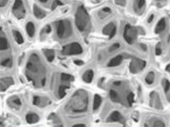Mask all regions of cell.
I'll list each match as a JSON object with an SVG mask.
<instances>
[{"label":"cell","instance_id":"obj_38","mask_svg":"<svg viewBox=\"0 0 170 127\" xmlns=\"http://www.w3.org/2000/svg\"><path fill=\"white\" fill-rule=\"evenodd\" d=\"M155 54L157 56H160L162 54V50L159 46H157L155 50Z\"/></svg>","mask_w":170,"mask_h":127},{"label":"cell","instance_id":"obj_37","mask_svg":"<svg viewBox=\"0 0 170 127\" xmlns=\"http://www.w3.org/2000/svg\"><path fill=\"white\" fill-rule=\"evenodd\" d=\"M154 126L156 127H165V125L164 122L161 121H157L155 122Z\"/></svg>","mask_w":170,"mask_h":127},{"label":"cell","instance_id":"obj_35","mask_svg":"<svg viewBox=\"0 0 170 127\" xmlns=\"http://www.w3.org/2000/svg\"><path fill=\"white\" fill-rule=\"evenodd\" d=\"M119 47H120V45H119V43L114 44H113V45L110 47L109 51H114L115 50H116L117 49H118Z\"/></svg>","mask_w":170,"mask_h":127},{"label":"cell","instance_id":"obj_19","mask_svg":"<svg viewBox=\"0 0 170 127\" xmlns=\"http://www.w3.org/2000/svg\"><path fill=\"white\" fill-rule=\"evenodd\" d=\"M122 60H123L122 56L121 55H118L110 60L109 63L107 64V66L109 67L118 66L121 64Z\"/></svg>","mask_w":170,"mask_h":127},{"label":"cell","instance_id":"obj_24","mask_svg":"<svg viewBox=\"0 0 170 127\" xmlns=\"http://www.w3.org/2000/svg\"><path fill=\"white\" fill-rule=\"evenodd\" d=\"M13 36L15 41L18 44H22L24 42V39L21 33L18 30H13L12 31Z\"/></svg>","mask_w":170,"mask_h":127},{"label":"cell","instance_id":"obj_20","mask_svg":"<svg viewBox=\"0 0 170 127\" xmlns=\"http://www.w3.org/2000/svg\"><path fill=\"white\" fill-rule=\"evenodd\" d=\"M166 26V23L165 18H161L156 26L155 29V33H161V32H162L165 30Z\"/></svg>","mask_w":170,"mask_h":127},{"label":"cell","instance_id":"obj_30","mask_svg":"<svg viewBox=\"0 0 170 127\" xmlns=\"http://www.w3.org/2000/svg\"><path fill=\"white\" fill-rule=\"evenodd\" d=\"M61 79L63 82H69V81H73L74 79L72 75L64 73L61 74Z\"/></svg>","mask_w":170,"mask_h":127},{"label":"cell","instance_id":"obj_29","mask_svg":"<svg viewBox=\"0 0 170 127\" xmlns=\"http://www.w3.org/2000/svg\"><path fill=\"white\" fill-rule=\"evenodd\" d=\"M51 31V28L50 27V25H46L45 27L43 28V30H41V33H40L41 39H44L45 36H46L47 35H48L50 33Z\"/></svg>","mask_w":170,"mask_h":127},{"label":"cell","instance_id":"obj_25","mask_svg":"<svg viewBox=\"0 0 170 127\" xmlns=\"http://www.w3.org/2000/svg\"><path fill=\"white\" fill-rule=\"evenodd\" d=\"M102 102V98L101 97L98 95V94H95L94 97V102H93V109L94 110H96L99 108V107L100 106Z\"/></svg>","mask_w":170,"mask_h":127},{"label":"cell","instance_id":"obj_11","mask_svg":"<svg viewBox=\"0 0 170 127\" xmlns=\"http://www.w3.org/2000/svg\"><path fill=\"white\" fill-rule=\"evenodd\" d=\"M150 97V103L151 106L155 107V109H162L161 101L157 93H156L155 91H152L151 93Z\"/></svg>","mask_w":170,"mask_h":127},{"label":"cell","instance_id":"obj_41","mask_svg":"<svg viewBox=\"0 0 170 127\" xmlns=\"http://www.w3.org/2000/svg\"><path fill=\"white\" fill-rule=\"evenodd\" d=\"M73 127H85V124H76L73 125Z\"/></svg>","mask_w":170,"mask_h":127},{"label":"cell","instance_id":"obj_6","mask_svg":"<svg viewBox=\"0 0 170 127\" xmlns=\"http://www.w3.org/2000/svg\"><path fill=\"white\" fill-rule=\"evenodd\" d=\"M12 13L15 18L23 19L26 15V10L21 0H15L12 7Z\"/></svg>","mask_w":170,"mask_h":127},{"label":"cell","instance_id":"obj_16","mask_svg":"<svg viewBox=\"0 0 170 127\" xmlns=\"http://www.w3.org/2000/svg\"><path fill=\"white\" fill-rule=\"evenodd\" d=\"M26 121L29 124H34L38 122L39 121L40 118L39 116L34 112H29L25 117Z\"/></svg>","mask_w":170,"mask_h":127},{"label":"cell","instance_id":"obj_32","mask_svg":"<svg viewBox=\"0 0 170 127\" xmlns=\"http://www.w3.org/2000/svg\"><path fill=\"white\" fill-rule=\"evenodd\" d=\"M162 85L164 86V90L165 93H167L170 88V82L167 80V79H164L162 82Z\"/></svg>","mask_w":170,"mask_h":127},{"label":"cell","instance_id":"obj_12","mask_svg":"<svg viewBox=\"0 0 170 127\" xmlns=\"http://www.w3.org/2000/svg\"><path fill=\"white\" fill-rule=\"evenodd\" d=\"M145 7V0H134L133 3V9L136 13L142 15L144 12Z\"/></svg>","mask_w":170,"mask_h":127},{"label":"cell","instance_id":"obj_4","mask_svg":"<svg viewBox=\"0 0 170 127\" xmlns=\"http://www.w3.org/2000/svg\"><path fill=\"white\" fill-rule=\"evenodd\" d=\"M138 35V31L137 28L132 26L129 24H127L125 26L123 37L128 44L132 45L137 39Z\"/></svg>","mask_w":170,"mask_h":127},{"label":"cell","instance_id":"obj_43","mask_svg":"<svg viewBox=\"0 0 170 127\" xmlns=\"http://www.w3.org/2000/svg\"><path fill=\"white\" fill-rule=\"evenodd\" d=\"M166 70L168 72H170V64H168V65H167L166 67Z\"/></svg>","mask_w":170,"mask_h":127},{"label":"cell","instance_id":"obj_28","mask_svg":"<svg viewBox=\"0 0 170 127\" xmlns=\"http://www.w3.org/2000/svg\"><path fill=\"white\" fill-rule=\"evenodd\" d=\"M155 79V73L152 71H151L146 76L145 82L148 84L151 85L154 82Z\"/></svg>","mask_w":170,"mask_h":127},{"label":"cell","instance_id":"obj_3","mask_svg":"<svg viewBox=\"0 0 170 127\" xmlns=\"http://www.w3.org/2000/svg\"><path fill=\"white\" fill-rule=\"evenodd\" d=\"M56 33L58 38L64 39L72 34V27L68 20H61L56 23Z\"/></svg>","mask_w":170,"mask_h":127},{"label":"cell","instance_id":"obj_18","mask_svg":"<svg viewBox=\"0 0 170 127\" xmlns=\"http://www.w3.org/2000/svg\"><path fill=\"white\" fill-rule=\"evenodd\" d=\"M94 78V72L92 70H86L82 76V79L86 83H91Z\"/></svg>","mask_w":170,"mask_h":127},{"label":"cell","instance_id":"obj_45","mask_svg":"<svg viewBox=\"0 0 170 127\" xmlns=\"http://www.w3.org/2000/svg\"><path fill=\"white\" fill-rule=\"evenodd\" d=\"M40 2L43 3H45L48 1V0H39Z\"/></svg>","mask_w":170,"mask_h":127},{"label":"cell","instance_id":"obj_13","mask_svg":"<svg viewBox=\"0 0 170 127\" xmlns=\"http://www.w3.org/2000/svg\"><path fill=\"white\" fill-rule=\"evenodd\" d=\"M9 47V42L3 30L0 27V51H5Z\"/></svg>","mask_w":170,"mask_h":127},{"label":"cell","instance_id":"obj_22","mask_svg":"<svg viewBox=\"0 0 170 127\" xmlns=\"http://www.w3.org/2000/svg\"><path fill=\"white\" fill-rule=\"evenodd\" d=\"M44 54L47 60L50 62H52L54 60L55 57V53L54 50L52 49H45L43 50Z\"/></svg>","mask_w":170,"mask_h":127},{"label":"cell","instance_id":"obj_42","mask_svg":"<svg viewBox=\"0 0 170 127\" xmlns=\"http://www.w3.org/2000/svg\"><path fill=\"white\" fill-rule=\"evenodd\" d=\"M140 46H141V47L142 48V49H143L144 50H146V49H147V47H146V46L145 45V44H141L140 45Z\"/></svg>","mask_w":170,"mask_h":127},{"label":"cell","instance_id":"obj_27","mask_svg":"<svg viewBox=\"0 0 170 127\" xmlns=\"http://www.w3.org/2000/svg\"><path fill=\"white\" fill-rule=\"evenodd\" d=\"M110 97L111 100L114 103H119L120 101V97L119 96V94H117L115 90H110Z\"/></svg>","mask_w":170,"mask_h":127},{"label":"cell","instance_id":"obj_39","mask_svg":"<svg viewBox=\"0 0 170 127\" xmlns=\"http://www.w3.org/2000/svg\"><path fill=\"white\" fill-rule=\"evenodd\" d=\"M74 64H76L77 66H82L84 64V62L82 60H76L74 61Z\"/></svg>","mask_w":170,"mask_h":127},{"label":"cell","instance_id":"obj_33","mask_svg":"<svg viewBox=\"0 0 170 127\" xmlns=\"http://www.w3.org/2000/svg\"><path fill=\"white\" fill-rule=\"evenodd\" d=\"M101 12V14L99 15H101V18L102 17L103 15H104L103 17H105V16H106V15H109L111 12V8H110L109 7H105V8H103V9H102Z\"/></svg>","mask_w":170,"mask_h":127},{"label":"cell","instance_id":"obj_47","mask_svg":"<svg viewBox=\"0 0 170 127\" xmlns=\"http://www.w3.org/2000/svg\"><path fill=\"white\" fill-rule=\"evenodd\" d=\"M95 1H101V0H95Z\"/></svg>","mask_w":170,"mask_h":127},{"label":"cell","instance_id":"obj_21","mask_svg":"<svg viewBox=\"0 0 170 127\" xmlns=\"http://www.w3.org/2000/svg\"><path fill=\"white\" fill-rule=\"evenodd\" d=\"M26 31L28 35L31 38L33 37L35 33V27L33 23L31 21H29L26 25Z\"/></svg>","mask_w":170,"mask_h":127},{"label":"cell","instance_id":"obj_26","mask_svg":"<svg viewBox=\"0 0 170 127\" xmlns=\"http://www.w3.org/2000/svg\"><path fill=\"white\" fill-rule=\"evenodd\" d=\"M69 88H70V86H68L64 85H62L60 86L59 89H58V96L61 99L64 98V97L66 95L67 93L66 92V90Z\"/></svg>","mask_w":170,"mask_h":127},{"label":"cell","instance_id":"obj_1","mask_svg":"<svg viewBox=\"0 0 170 127\" xmlns=\"http://www.w3.org/2000/svg\"><path fill=\"white\" fill-rule=\"evenodd\" d=\"M25 76L35 88H41L46 83V69L37 53L31 54L25 67Z\"/></svg>","mask_w":170,"mask_h":127},{"label":"cell","instance_id":"obj_15","mask_svg":"<svg viewBox=\"0 0 170 127\" xmlns=\"http://www.w3.org/2000/svg\"><path fill=\"white\" fill-rule=\"evenodd\" d=\"M107 121L113 122H119L123 124L125 123V119L119 111H115L110 115Z\"/></svg>","mask_w":170,"mask_h":127},{"label":"cell","instance_id":"obj_34","mask_svg":"<svg viewBox=\"0 0 170 127\" xmlns=\"http://www.w3.org/2000/svg\"><path fill=\"white\" fill-rule=\"evenodd\" d=\"M62 5H63V3H62L60 0H55L52 4L51 9L54 10L58 6H62Z\"/></svg>","mask_w":170,"mask_h":127},{"label":"cell","instance_id":"obj_36","mask_svg":"<svg viewBox=\"0 0 170 127\" xmlns=\"http://www.w3.org/2000/svg\"><path fill=\"white\" fill-rule=\"evenodd\" d=\"M115 2L119 6H125L126 5L127 0H115Z\"/></svg>","mask_w":170,"mask_h":127},{"label":"cell","instance_id":"obj_46","mask_svg":"<svg viewBox=\"0 0 170 127\" xmlns=\"http://www.w3.org/2000/svg\"><path fill=\"white\" fill-rule=\"evenodd\" d=\"M154 1H155V2H158V3H160L161 2H164L165 0H154Z\"/></svg>","mask_w":170,"mask_h":127},{"label":"cell","instance_id":"obj_14","mask_svg":"<svg viewBox=\"0 0 170 127\" xmlns=\"http://www.w3.org/2000/svg\"><path fill=\"white\" fill-rule=\"evenodd\" d=\"M50 101L45 97L34 96L33 99L34 105L38 107H45L49 105Z\"/></svg>","mask_w":170,"mask_h":127},{"label":"cell","instance_id":"obj_44","mask_svg":"<svg viewBox=\"0 0 170 127\" xmlns=\"http://www.w3.org/2000/svg\"><path fill=\"white\" fill-rule=\"evenodd\" d=\"M113 84L115 85H119L121 84V82H119V81L115 82L113 83Z\"/></svg>","mask_w":170,"mask_h":127},{"label":"cell","instance_id":"obj_5","mask_svg":"<svg viewBox=\"0 0 170 127\" xmlns=\"http://www.w3.org/2000/svg\"><path fill=\"white\" fill-rule=\"evenodd\" d=\"M83 52V48L78 42H73L62 47L61 53L65 56H71L81 54Z\"/></svg>","mask_w":170,"mask_h":127},{"label":"cell","instance_id":"obj_2","mask_svg":"<svg viewBox=\"0 0 170 127\" xmlns=\"http://www.w3.org/2000/svg\"><path fill=\"white\" fill-rule=\"evenodd\" d=\"M75 23L78 29L80 32H84L88 28L89 17L84 6H79L77 8L75 15Z\"/></svg>","mask_w":170,"mask_h":127},{"label":"cell","instance_id":"obj_9","mask_svg":"<svg viewBox=\"0 0 170 127\" xmlns=\"http://www.w3.org/2000/svg\"><path fill=\"white\" fill-rule=\"evenodd\" d=\"M14 84V80L12 77H6L0 78V92H3Z\"/></svg>","mask_w":170,"mask_h":127},{"label":"cell","instance_id":"obj_10","mask_svg":"<svg viewBox=\"0 0 170 127\" xmlns=\"http://www.w3.org/2000/svg\"><path fill=\"white\" fill-rule=\"evenodd\" d=\"M116 33V27L115 24L111 22L106 26H105L103 29V33L109 37V39H112L115 35Z\"/></svg>","mask_w":170,"mask_h":127},{"label":"cell","instance_id":"obj_40","mask_svg":"<svg viewBox=\"0 0 170 127\" xmlns=\"http://www.w3.org/2000/svg\"><path fill=\"white\" fill-rule=\"evenodd\" d=\"M154 18V15L152 14V15H150V17H149V18H148V22L149 23H150L153 21Z\"/></svg>","mask_w":170,"mask_h":127},{"label":"cell","instance_id":"obj_8","mask_svg":"<svg viewBox=\"0 0 170 127\" xmlns=\"http://www.w3.org/2000/svg\"><path fill=\"white\" fill-rule=\"evenodd\" d=\"M7 105L11 109L15 111H19L21 108L22 103L18 96L15 95L10 97L7 100Z\"/></svg>","mask_w":170,"mask_h":127},{"label":"cell","instance_id":"obj_23","mask_svg":"<svg viewBox=\"0 0 170 127\" xmlns=\"http://www.w3.org/2000/svg\"><path fill=\"white\" fill-rule=\"evenodd\" d=\"M0 65L3 67H12L13 66V59L11 57L4 58L0 61Z\"/></svg>","mask_w":170,"mask_h":127},{"label":"cell","instance_id":"obj_31","mask_svg":"<svg viewBox=\"0 0 170 127\" xmlns=\"http://www.w3.org/2000/svg\"><path fill=\"white\" fill-rule=\"evenodd\" d=\"M128 103L129 106H132L133 103H134V94L133 93H130L127 96Z\"/></svg>","mask_w":170,"mask_h":127},{"label":"cell","instance_id":"obj_17","mask_svg":"<svg viewBox=\"0 0 170 127\" xmlns=\"http://www.w3.org/2000/svg\"><path fill=\"white\" fill-rule=\"evenodd\" d=\"M33 13L34 16L38 19H43L45 17L46 13L37 5H34L33 7Z\"/></svg>","mask_w":170,"mask_h":127},{"label":"cell","instance_id":"obj_7","mask_svg":"<svg viewBox=\"0 0 170 127\" xmlns=\"http://www.w3.org/2000/svg\"><path fill=\"white\" fill-rule=\"evenodd\" d=\"M145 66V60L139 58H133L129 64V70L132 74H137L144 70Z\"/></svg>","mask_w":170,"mask_h":127}]
</instances>
